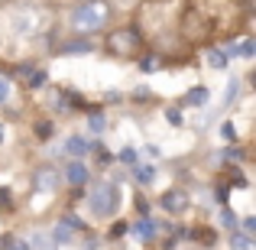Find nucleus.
I'll return each instance as SVG.
<instances>
[{
    "label": "nucleus",
    "mask_w": 256,
    "mask_h": 250,
    "mask_svg": "<svg viewBox=\"0 0 256 250\" xmlns=\"http://www.w3.org/2000/svg\"><path fill=\"white\" fill-rule=\"evenodd\" d=\"M110 4L107 0H84V4L72 7L68 23L78 36H88V33H100L107 23H110Z\"/></svg>",
    "instance_id": "obj_1"
},
{
    "label": "nucleus",
    "mask_w": 256,
    "mask_h": 250,
    "mask_svg": "<svg viewBox=\"0 0 256 250\" xmlns=\"http://www.w3.org/2000/svg\"><path fill=\"white\" fill-rule=\"evenodd\" d=\"M104 49L110 52V56L117 59H133L143 52V33L136 30V26H117V30H110L104 36Z\"/></svg>",
    "instance_id": "obj_2"
},
{
    "label": "nucleus",
    "mask_w": 256,
    "mask_h": 250,
    "mask_svg": "<svg viewBox=\"0 0 256 250\" xmlns=\"http://www.w3.org/2000/svg\"><path fill=\"white\" fill-rule=\"evenodd\" d=\"M88 208H91V214H94V218H100V221L114 218L117 208H120V188L114 185L110 179L94 182L91 192H88Z\"/></svg>",
    "instance_id": "obj_3"
},
{
    "label": "nucleus",
    "mask_w": 256,
    "mask_h": 250,
    "mask_svg": "<svg viewBox=\"0 0 256 250\" xmlns=\"http://www.w3.org/2000/svg\"><path fill=\"white\" fill-rule=\"evenodd\" d=\"M58 185H62V172H58L56 166H39L36 172H32V192L52 195V192H58Z\"/></svg>",
    "instance_id": "obj_4"
},
{
    "label": "nucleus",
    "mask_w": 256,
    "mask_h": 250,
    "mask_svg": "<svg viewBox=\"0 0 256 250\" xmlns=\"http://www.w3.org/2000/svg\"><path fill=\"white\" fill-rule=\"evenodd\" d=\"M159 208H166L169 214H185L188 208H192V195H188V188H169V192L159 198Z\"/></svg>",
    "instance_id": "obj_5"
},
{
    "label": "nucleus",
    "mask_w": 256,
    "mask_h": 250,
    "mask_svg": "<svg viewBox=\"0 0 256 250\" xmlns=\"http://www.w3.org/2000/svg\"><path fill=\"white\" fill-rule=\"evenodd\" d=\"M13 33L16 36H32V33H39V10H32V7H23V10L13 13Z\"/></svg>",
    "instance_id": "obj_6"
},
{
    "label": "nucleus",
    "mask_w": 256,
    "mask_h": 250,
    "mask_svg": "<svg viewBox=\"0 0 256 250\" xmlns=\"http://www.w3.org/2000/svg\"><path fill=\"white\" fill-rule=\"evenodd\" d=\"M88 52H94V43L91 39H82V36L58 46V56H88Z\"/></svg>",
    "instance_id": "obj_7"
},
{
    "label": "nucleus",
    "mask_w": 256,
    "mask_h": 250,
    "mask_svg": "<svg viewBox=\"0 0 256 250\" xmlns=\"http://www.w3.org/2000/svg\"><path fill=\"white\" fill-rule=\"evenodd\" d=\"M65 182L75 185V188H82L88 182V166L82 163V159H72V163H68V169H65Z\"/></svg>",
    "instance_id": "obj_8"
},
{
    "label": "nucleus",
    "mask_w": 256,
    "mask_h": 250,
    "mask_svg": "<svg viewBox=\"0 0 256 250\" xmlns=\"http://www.w3.org/2000/svg\"><path fill=\"white\" fill-rule=\"evenodd\" d=\"M133 231H136V237L143 240V244H150V240H156V231H159V224L150 218V214H143V218L133 224Z\"/></svg>",
    "instance_id": "obj_9"
},
{
    "label": "nucleus",
    "mask_w": 256,
    "mask_h": 250,
    "mask_svg": "<svg viewBox=\"0 0 256 250\" xmlns=\"http://www.w3.org/2000/svg\"><path fill=\"white\" fill-rule=\"evenodd\" d=\"M208 101H211V91H208L204 85H194L192 91H188L185 98H182V104H185V107H204Z\"/></svg>",
    "instance_id": "obj_10"
},
{
    "label": "nucleus",
    "mask_w": 256,
    "mask_h": 250,
    "mask_svg": "<svg viewBox=\"0 0 256 250\" xmlns=\"http://www.w3.org/2000/svg\"><path fill=\"white\" fill-rule=\"evenodd\" d=\"M230 59H234V49H218V46L208 49V62H211V69H227Z\"/></svg>",
    "instance_id": "obj_11"
},
{
    "label": "nucleus",
    "mask_w": 256,
    "mask_h": 250,
    "mask_svg": "<svg viewBox=\"0 0 256 250\" xmlns=\"http://www.w3.org/2000/svg\"><path fill=\"white\" fill-rule=\"evenodd\" d=\"M65 153H68L72 159H82L84 153H88V140L82 137V133H72V137L65 140Z\"/></svg>",
    "instance_id": "obj_12"
},
{
    "label": "nucleus",
    "mask_w": 256,
    "mask_h": 250,
    "mask_svg": "<svg viewBox=\"0 0 256 250\" xmlns=\"http://www.w3.org/2000/svg\"><path fill=\"white\" fill-rule=\"evenodd\" d=\"M227 244H230V250H256V240H253V234H244V231H230Z\"/></svg>",
    "instance_id": "obj_13"
},
{
    "label": "nucleus",
    "mask_w": 256,
    "mask_h": 250,
    "mask_svg": "<svg viewBox=\"0 0 256 250\" xmlns=\"http://www.w3.org/2000/svg\"><path fill=\"white\" fill-rule=\"evenodd\" d=\"M30 250H58V247L46 231H32L30 234Z\"/></svg>",
    "instance_id": "obj_14"
},
{
    "label": "nucleus",
    "mask_w": 256,
    "mask_h": 250,
    "mask_svg": "<svg viewBox=\"0 0 256 250\" xmlns=\"http://www.w3.org/2000/svg\"><path fill=\"white\" fill-rule=\"evenodd\" d=\"M104 127H107V117H104L100 107L88 111V130H91V133H104Z\"/></svg>",
    "instance_id": "obj_15"
},
{
    "label": "nucleus",
    "mask_w": 256,
    "mask_h": 250,
    "mask_svg": "<svg viewBox=\"0 0 256 250\" xmlns=\"http://www.w3.org/2000/svg\"><path fill=\"white\" fill-rule=\"evenodd\" d=\"M49 237L56 240V247H62V244H72V240H75V234H72V227L65 224V221H58V224H56V231H52Z\"/></svg>",
    "instance_id": "obj_16"
},
{
    "label": "nucleus",
    "mask_w": 256,
    "mask_h": 250,
    "mask_svg": "<svg viewBox=\"0 0 256 250\" xmlns=\"http://www.w3.org/2000/svg\"><path fill=\"white\" fill-rule=\"evenodd\" d=\"M117 159H120L124 166H130V169H136V166H140V153L133 150V146H124V150L117 153Z\"/></svg>",
    "instance_id": "obj_17"
},
{
    "label": "nucleus",
    "mask_w": 256,
    "mask_h": 250,
    "mask_svg": "<svg viewBox=\"0 0 256 250\" xmlns=\"http://www.w3.org/2000/svg\"><path fill=\"white\" fill-rule=\"evenodd\" d=\"M234 56H240V59H253V56H256V39H244V43L234 49Z\"/></svg>",
    "instance_id": "obj_18"
},
{
    "label": "nucleus",
    "mask_w": 256,
    "mask_h": 250,
    "mask_svg": "<svg viewBox=\"0 0 256 250\" xmlns=\"http://www.w3.org/2000/svg\"><path fill=\"white\" fill-rule=\"evenodd\" d=\"M156 179V166H136V182L140 185H150Z\"/></svg>",
    "instance_id": "obj_19"
},
{
    "label": "nucleus",
    "mask_w": 256,
    "mask_h": 250,
    "mask_svg": "<svg viewBox=\"0 0 256 250\" xmlns=\"http://www.w3.org/2000/svg\"><path fill=\"white\" fill-rule=\"evenodd\" d=\"M237 91H240V78H230V85H227V91H224V104H234V101H237Z\"/></svg>",
    "instance_id": "obj_20"
},
{
    "label": "nucleus",
    "mask_w": 256,
    "mask_h": 250,
    "mask_svg": "<svg viewBox=\"0 0 256 250\" xmlns=\"http://www.w3.org/2000/svg\"><path fill=\"white\" fill-rule=\"evenodd\" d=\"M52 133H56V130H52V120H39V124H36V137L39 140H49Z\"/></svg>",
    "instance_id": "obj_21"
},
{
    "label": "nucleus",
    "mask_w": 256,
    "mask_h": 250,
    "mask_svg": "<svg viewBox=\"0 0 256 250\" xmlns=\"http://www.w3.org/2000/svg\"><path fill=\"white\" fill-rule=\"evenodd\" d=\"M220 224H224V227H230V231H234V227H237V214H234L230 208H220Z\"/></svg>",
    "instance_id": "obj_22"
},
{
    "label": "nucleus",
    "mask_w": 256,
    "mask_h": 250,
    "mask_svg": "<svg viewBox=\"0 0 256 250\" xmlns=\"http://www.w3.org/2000/svg\"><path fill=\"white\" fill-rule=\"evenodd\" d=\"M46 78H49V75H46L42 69H36V72L30 75V88H42V85H46Z\"/></svg>",
    "instance_id": "obj_23"
},
{
    "label": "nucleus",
    "mask_w": 256,
    "mask_h": 250,
    "mask_svg": "<svg viewBox=\"0 0 256 250\" xmlns=\"http://www.w3.org/2000/svg\"><path fill=\"white\" fill-rule=\"evenodd\" d=\"M6 98H10V78L0 75V104H6Z\"/></svg>",
    "instance_id": "obj_24"
},
{
    "label": "nucleus",
    "mask_w": 256,
    "mask_h": 250,
    "mask_svg": "<svg viewBox=\"0 0 256 250\" xmlns=\"http://www.w3.org/2000/svg\"><path fill=\"white\" fill-rule=\"evenodd\" d=\"M220 137H224L227 143H234V140H237V130H234V124H220Z\"/></svg>",
    "instance_id": "obj_25"
},
{
    "label": "nucleus",
    "mask_w": 256,
    "mask_h": 250,
    "mask_svg": "<svg viewBox=\"0 0 256 250\" xmlns=\"http://www.w3.org/2000/svg\"><path fill=\"white\" fill-rule=\"evenodd\" d=\"M98 163H100V166H110V163H114V153L104 150V146H98Z\"/></svg>",
    "instance_id": "obj_26"
},
{
    "label": "nucleus",
    "mask_w": 256,
    "mask_h": 250,
    "mask_svg": "<svg viewBox=\"0 0 256 250\" xmlns=\"http://www.w3.org/2000/svg\"><path fill=\"white\" fill-rule=\"evenodd\" d=\"M166 120H169V124H175V127H182V111L169 107V111H166Z\"/></svg>",
    "instance_id": "obj_27"
},
{
    "label": "nucleus",
    "mask_w": 256,
    "mask_h": 250,
    "mask_svg": "<svg viewBox=\"0 0 256 250\" xmlns=\"http://www.w3.org/2000/svg\"><path fill=\"white\" fill-rule=\"evenodd\" d=\"M240 231H244V234L256 231V218H244V221H240Z\"/></svg>",
    "instance_id": "obj_28"
},
{
    "label": "nucleus",
    "mask_w": 256,
    "mask_h": 250,
    "mask_svg": "<svg viewBox=\"0 0 256 250\" xmlns=\"http://www.w3.org/2000/svg\"><path fill=\"white\" fill-rule=\"evenodd\" d=\"M124 234H126V224H124V221H120V224H114V231H110V237H114V240L124 237Z\"/></svg>",
    "instance_id": "obj_29"
},
{
    "label": "nucleus",
    "mask_w": 256,
    "mask_h": 250,
    "mask_svg": "<svg viewBox=\"0 0 256 250\" xmlns=\"http://www.w3.org/2000/svg\"><path fill=\"white\" fill-rule=\"evenodd\" d=\"M140 65H143V72H152V69H156V65H159V59H150V56H146V59H143V62H140Z\"/></svg>",
    "instance_id": "obj_30"
},
{
    "label": "nucleus",
    "mask_w": 256,
    "mask_h": 250,
    "mask_svg": "<svg viewBox=\"0 0 256 250\" xmlns=\"http://www.w3.org/2000/svg\"><path fill=\"white\" fill-rule=\"evenodd\" d=\"M143 156H150V159H156V156H159V146H152V143H150V146H146V150H143Z\"/></svg>",
    "instance_id": "obj_31"
},
{
    "label": "nucleus",
    "mask_w": 256,
    "mask_h": 250,
    "mask_svg": "<svg viewBox=\"0 0 256 250\" xmlns=\"http://www.w3.org/2000/svg\"><path fill=\"white\" fill-rule=\"evenodd\" d=\"M4 140H6V127L0 124V143H4Z\"/></svg>",
    "instance_id": "obj_32"
}]
</instances>
